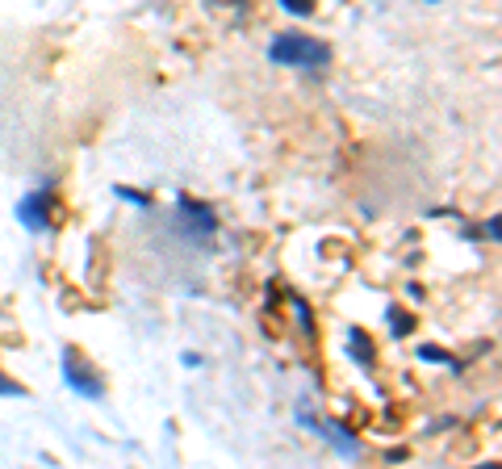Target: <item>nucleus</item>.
I'll return each instance as SVG.
<instances>
[{
    "instance_id": "6",
    "label": "nucleus",
    "mask_w": 502,
    "mask_h": 469,
    "mask_svg": "<svg viewBox=\"0 0 502 469\" xmlns=\"http://www.w3.org/2000/svg\"><path fill=\"white\" fill-rule=\"evenodd\" d=\"M385 315H390V332H394V340H402V335H410V327H415V318H410V315H402L398 306H390Z\"/></svg>"
},
{
    "instance_id": "8",
    "label": "nucleus",
    "mask_w": 502,
    "mask_h": 469,
    "mask_svg": "<svg viewBox=\"0 0 502 469\" xmlns=\"http://www.w3.org/2000/svg\"><path fill=\"white\" fill-rule=\"evenodd\" d=\"M419 360H432V365H449V369H457V360H452L449 352H440V348H419Z\"/></svg>"
},
{
    "instance_id": "11",
    "label": "nucleus",
    "mask_w": 502,
    "mask_h": 469,
    "mask_svg": "<svg viewBox=\"0 0 502 469\" xmlns=\"http://www.w3.org/2000/svg\"><path fill=\"white\" fill-rule=\"evenodd\" d=\"M481 469H498V465H481Z\"/></svg>"
},
{
    "instance_id": "10",
    "label": "nucleus",
    "mask_w": 502,
    "mask_h": 469,
    "mask_svg": "<svg viewBox=\"0 0 502 469\" xmlns=\"http://www.w3.org/2000/svg\"><path fill=\"white\" fill-rule=\"evenodd\" d=\"M285 13H293V17H310V4H306V0H285Z\"/></svg>"
},
{
    "instance_id": "7",
    "label": "nucleus",
    "mask_w": 502,
    "mask_h": 469,
    "mask_svg": "<svg viewBox=\"0 0 502 469\" xmlns=\"http://www.w3.org/2000/svg\"><path fill=\"white\" fill-rule=\"evenodd\" d=\"M113 193L122 197V202H130V206H138V210H147V206H151V197H147V193H138V189H126V185H118Z\"/></svg>"
},
{
    "instance_id": "4",
    "label": "nucleus",
    "mask_w": 502,
    "mask_h": 469,
    "mask_svg": "<svg viewBox=\"0 0 502 469\" xmlns=\"http://www.w3.org/2000/svg\"><path fill=\"white\" fill-rule=\"evenodd\" d=\"M301 419H306V415H301ZM306 424H310V428H318V432H326V436L335 440V448H340L343 457H356V444H352V436H348V432H343L340 424H314V419H306Z\"/></svg>"
},
{
    "instance_id": "3",
    "label": "nucleus",
    "mask_w": 502,
    "mask_h": 469,
    "mask_svg": "<svg viewBox=\"0 0 502 469\" xmlns=\"http://www.w3.org/2000/svg\"><path fill=\"white\" fill-rule=\"evenodd\" d=\"M63 382H68L76 394H84V399H101L105 394V382L101 377H93V369L88 365H80V357L76 352H63Z\"/></svg>"
},
{
    "instance_id": "2",
    "label": "nucleus",
    "mask_w": 502,
    "mask_h": 469,
    "mask_svg": "<svg viewBox=\"0 0 502 469\" xmlns=\"http://www.w3.org/2000/svg\"><path fill=\"white\" fill-rule=\"evenodd\" d=\"M51 206H54L51 189H34V193H26L17 202V222L34 234H46L51 231Z\"/></svg>"
},
{
    "instance_id": "5",
    "label": "nucleus",
    "mask_w": 502,
    "mask_h": 469,
    "mask_svg": "<svg viewBox=\"0 0 502 469\" xmlns=\"http://www.w3.org/2000/svg\"><path fill=\"white\" fill-rule=\"evenodd\" d=\"M348 352L356 357V365H373V344H368V335L360 332V327H352V335H348Z\"/></svg>"
},
{
    "instance_id": "1",
    "label": "nucleus",
    "mask_w": 502,
    "mask_h": 469,
    "mask_svg": "<svg viewBox=\"0 0 502 469\" xmlns=\"http://www.w3.org/2000/svg\"><path fill=\"white\" fill-rule=\"evenodd\" d=\"M268 59L272 63H285V68H326L331 63V51L326 42L301 34V29H285L268 42Z\"/></svg>"
},
{
    "instance_id": "9",
    "label": "nucleus",
    "mask_w": 502,
    "mask_h": 469,
    "mask_svg": "<svg viewBox=\"0 0 502 469\" xmlns=\"http://www.w3.org/2000/svg\"><path fill=\"white\" fill-rule=\"evenodd\" d=\"M0 399H26V390L17 382H9V377H0Z\"/></svg>"
}]
</instances>
